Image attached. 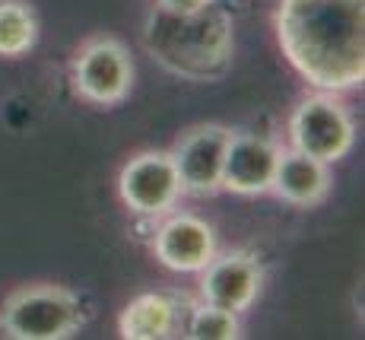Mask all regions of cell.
<instances>
[{
  "label": "cell",
  "instance_id": "obj_1",
  "mask_svg": "<svg viewBox=\"0 0 365 340\" xmlns=\"http://www.w3.org/2000/svg\"><path fill=\"white\" fill-rule=\"evenodd\" d=\"M277 35L318 89L343 93L365 80V0H283Z\"/></svg>",
  "mask_w": 365,
  "mask_h": 340
},
{
  "label": "cell",
  "instance_id": "obj_2",
  "mask_svg": "<svg viewBox=\"0 0 365 340\" xmlns=\"http://www.w3.org/2000/svg\"><path fill=\"white\" fill-rule=\"evenodd\" d=\"M143 45L175 76L220 80L232 67V19L216 4L191 13L156 6L143 26Z\"/></svg>",
  "mask_w": 365,
  "mask_h": 340
},
{
  "label": "cell",
  "instance_id": "obj_3",
  "mask_svg": "<svg viewBox=\"0 0 365 340\" xmlns=\"http://www.w3.org/2000/svg\"><path fill=\"white\" fill-rule=\"evenodd\" d=\"M83 321L80 296L58 283L23 286L0 306V328L13 340H64L83 328Z\"/></svg>",
  "mask_w": 365,
  "mask_h": 340
},
{
  "label": "cell",
  "instance_id": "obj_4",
  "mask_svg": "<svg viewBox=\"0 0 365 340\" xmlns=\"http://www.w3.org/2000/svg\"><path fill=\"white\" fill-rule=\"evenodd\" d=\"M70 80H73V89L80 93V99H86L93 105L108 109V105L124 102L133 86V64L128 48L111 35L89 39L76 51Z\"/></svg>",
  "mask_w": 365,
  "mask_h": 340
},
{
  "label": "cell",
  "instance_id": "obj_5",
  "mask_svg": "<svg viewBox=\"0 0 365 340\" xmlns=\"http://www.w3.org/2000/svg\"><path fill=\"white\" fill-rule=\"evenodd\" d=\"M289 140L292 150H302L321 162H336L349 153L356 140L353 118L346 115L336 99L331 96H312L292 111L289 118Z\"/></svg>",
  "mask_w": 365,
  "mask_h": 340
},
{
  "label": "cell",
  "instance_id": "obj_6",
  "mask_svg": "<svg viewBox=\"0 0 365 340\" xmlns=\"http://www.w3.org/2000/svg\"><path fill=\"white\" fill-rule=\"evenodd\" d=\"M118 191H121V201L128 204L133 214L140 216L168 214L181 194V181H178V172H175L172 156L163 150L133 156L128 166L121 169Z\"/></svg>",
  "mask_w": 365,
  "mask_h": 340
},
{
  "label": "cell",
  "instance_id": "obj_7",
  "mask_svg": "<svg viewBox=\"0 0 365 340\" xmlns=\"http://www.w3.org/2000/svg\"><path fill=\"white\" fill-rule=\"evenodd\" d=\"M232 140V131L222 124H200L187 131L168 153L178 172L181 191L191 194H213L222 188V162L226 146Z\"/></svg>",
  "mask_w": 365,
  "mask_h": 340
},
{
  "label": "cell",
  "instance_id": "obj_8",
  "mask_svg": "<svg viewBox=\"0 0 365 340\" xmlns=\"http://www.w3.org/2000/svg\"><path fill=\"white\" fill-rule=\"evenodd\" d=\"M264 283V271L257 264V258L245 251H232L222 254V258H210L203 267L200 277V296L210 306H220L229 311H245L251 309V302L257 299Z\"/></svg>",
  "mask_w": 365,
  "mask_h": 340
},
{
  "label": "cell",
  "instance_id": "obj_9",
  "mask_svg": "<svg viewBox=\"0 0 365 340\" xmlns=\"http://www.w3.org/2000/svg\"><path fill=\"white\" fill-rule=\"evenodd\" d=\"M279 146L257 134H232L222 162V188L235 194H264L273 185Z\"/></svg>",
  "mask_w": 365,
  "mask_h": 340
},
{
  "label": "cell",
  "instance_id": "obj_10",
  "mask_svg": "<svg viewBox=\"0 0 365 340\" xmlns=\"http://www.w3.org/2000/svg\"><path fill=\"white\" fill-rule=\"evenodd\" d=\"M153 251L168 271L194 274L203 271L207 261L216 254V239L210 223H203L200 216L178 214L159 226L156 239H153Z\"/></svg>",
  "mask_w": 365,
  "mask_h": 340
},
{
  "label": "cell",
  "instance_id": "obj_11",
  "mask_svg": "<svg viewBox=\"0 0 365 340\" xmlns=\"http://www.w3.org/2000/svg\"><path fill=\"white\" fill-rule=\"evenodd\" d=\"M270 191H277L286 204H296V207H314V204H321L327 197V191H331V172H327V162L314 159V156H308L302 150L279 153Z\"/></svg>",
  "mask_w": 365,
  "mask_h": 340
},
{
  "label": "cell",
  "instance_id": "obj_12",
  "mask_svg": "<svg viewBox=\"0 0 365 340\" xmlns=\"http://www.w3.org/2000/svg\"><path fill=\"white\" fill-rule=\"evenodd\" d=\"M185 299L172 293H143L137 299L128 302V309L121 311V331L124 340H163V337H175L185 315Z\"/></svg>",
  "mask_w": 365,
  "mask_h": 340
},
{
  "label": "cell",
  "instance_id": "obj_13",
  "mask_svg": "<svg viewBox=\"0 0 365 340\" xmlns=\"http://www.w3.org/2000/svg\"><path fill=\"white\" fill-rule=\"evenodd\" d=\"M38 39V19L26 0H0V58H23Z\"/></svg>",
  "mask_w": 365,
  "mask_h": 340
},
{
  "label": "cell",
  "instance_id": "obj_14",
  "mask_svg": "<svg viewBox=\"0 0 365 340\" xmlns=\"http://www.w3.org/2000/svg\"><path fill=\"white\" fill-rule=\"evenodd\" d=\"M187 337L194 340H232V337H242V324H238V315L229 309H220V306H191V315H187V324H185Z\"/></svg>",
  "mask_w": 365,
  "mask_h": 340
},
{
  "label": "cell",
  "instance_id": "obj_15",
  "mask_svg": "<svg viewBox=\"0 0 365 340\" xmlns=\"http://www.w3.org/2000/svg\"><path fill=\"white\" fill-rule=\"evenodd\" d=\"M213 4V0H156V6L163 10H172V13H191V10H200V6Z\"/></svg>",
  "mask_w": 365,
  "mask_h": 340
}]
</instances>
